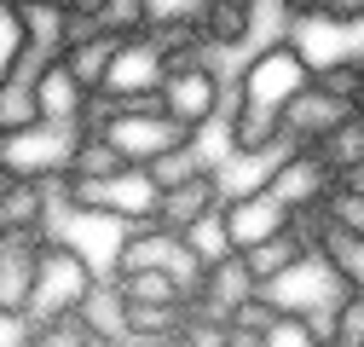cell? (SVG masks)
I'll list each match as a JSON object with an SVG mask.
<instances>
[{
  "instance_id": "obj_1",
  "label": "cell",
  "mask_w": 364,
  "mask_h": 347,
  "mask_svg": "<svg viewBox=\"0 0 364 347\" xmlns=\"http://www.w3.org/2000/svg\"><path fill=\"white\" fill-rule=\"evenodd\" d=\"M301 87H312V64L301 58V47L289 35H272L260 47H249L237 75L225 81V105H220L225 156H237V162L278 156L284 151V110L295 105Z\"/></svg>"
},
{
  "instance_id": "obj_2",
  "label": "cell",
  "mask_w": 364,
  "mask_h": 347,
  "mask_svg": "<svg viewBox=\"0 0 364 347\" xmlns=\"http://www.w3.org/2000/svg\"><path fill=\"white\" fill-rule=\"evenodd\" d=\"M99 260L87 255L81 243L58 237V232H41L35 249V278H29V307L23 319H58V313H81V301L93 295L99 284Z\"/></svg>"
},
{
  "instance_id": "obj_3",
  "label": "cell",
  "mask_w": 364,
  "mask_h": 347,
  "mask_svg": "<svg viewBox=\"0 0 364 347\" xmlns=\"http://www.w3.org/2000/svg\"><path fill=\"white\" fill-rule=\"evenodd\" d=\"M87 122H93V134L110 139V151L122 162H151L173 145H197L203 134H191V127H179L156 99H139V105H93L87 110Z\"/></svg>"
},
{
  "instance_id": "obj_4",
  "label": "cell",
  "mask_w": 364,
  "mask_h": 347,
  "mask_svg": "<svg viewBox=\"0 0 364 347\" xmlns=\"http://www.w3.org/2000/svg\"><path fill=\"white\" fill-rule=\"evenodd\" d=\"M81 134H87V122H53V116L0 127V174L58 186L64 174H70V156H75Z\"/></svg>"
},
{
  "instance_id": "obj_5",
  "label": "cell",
  "mask_w": 364,
  "mask_h": 347,
  "mask_svg": "<svg viewBox=\"0 0 364 347\" xmlns=\"http://www.w3.org/2000/svg\"><path fill=\"white\" fill-rule=\"evenodd\" d=\"M214 58L220 53H179V58H168V75L156 87V105L191 134H208L225 105V75Z\"/></svg>"
},
{
  "instance_id": "obj_6",
  "label": "cell",
  "mask_w": 364,
  "mask_h": 347,
  "mask_svg": "<svg viewBox=\"0 0 364 347\" xmlns=\"http://www.w3.org/2000/svg\"><path fill=\"white\" fill-rule=\"evenodd\" d=\"M58 197L81 214H99V220L133 226V220H156V186L145 180V168H116L99 180H58Z\"/></svg>"
},
{
  "instance_id": "obj_7",
  "label": "cell",
  "mask_w": 364,
  "mask_h": 347,
  "mask_svg": "<svg viewBox=\"0 0 364 347\" xmlns=\"http://www.w3.org/2000/svg\"><path fill=\"white\" fill-rule=\"evenodd\" d=\"M168 47L151 35V29H127L116 41V53H110V70L99 81V93L93 105H139V99H156V87L168 75Z\"/></svg>"
},
{
  "instance_id": "obj_8",
  "label": "cell",
  "mask_w": 364,
  "mask_h": 347,
  "mask_svg": "<svg viewBox=\"0 0 364 347\" xmlns=\"http://www.w3.org/2000/svg\"><path fill=\"white\" fill-rule=\"evenodd\" d=\"M220 226H225V243H232V249H255V243H266V237L289 232V226H295V208H289L278 191H272L266 180H255V186L225 191V203H220Z\"/></svg>"
},
{
  "instance_id": "obj_9",
  "label": "cell",
  "mask_w": 364,
  "mask_h": 347,
  "mask_svg": "<svg viewBox=\"0 0 364 347\" xmlns=\"http://www.w3.org/2000/svg\"><path fill=\"white\" fill-rule=\"evenodd\" d=\"M260 180H266L272 191H278V197L301 214V208H312L318 197L336 186V174H330V162H324V156H318V145H284V151H278V162H266Z\"/></svg>"
},
{
  "instance_id": "obj_10",
  "label": "cell",
  "mask_w": 364,
  "mask_h": 347,
  "mask_svg": "<svg viewBox=\"0 0 364 347\" xmlns=\"http://www.w3.org/2000/svg\"><path fill=\"white\" fill-rule=\"evenodd\" d=\"M255 289H260V284H255V272H249L243 249H225V255L203 260V272H197V284H191V307L232 319V307H243Z\"/></svg>"
},
{
  "instance_id": "obj_11",
  "label": "cell",
  "mask_w": 364,
  "mask_h": 347,
  "mask_svg": "<svg viewBox=\"0 0 364 347\" xmlns=\"http://www.w3.org/2000/svg\"><path fill=\"white\" fill-rule=\"evenodd\" d=\"M225 168L220 162H203L191 180H179L173 191H162L156 197V220L162 226H173V232H186V226H197V220H208V214L225 203Z\"/></svg>"
},
{
  "instance_id": "obj_12",
  "label": "cell",
  "mask_w": 364,
  "mask_h": 347,
  "mask_svg": "<svg viewBox=\"0 0 364 347\" xmlns=\"http://www.w3.org/2000/svg\"><path fill=\"white\" fill-rule=\"evenodd\" d=\"M260 12H266V0H208L203 18H197V35H203V47L208 53H249L260 47Z\"/></svg>"
},
{
  "instance_id": "obj_13",
  "label": "cell",
  "mask_w": 364,
  "mask_h": 347,
  "mask_svg": "<svg viewBox=\"0 0 364 347\" xmlns=\"http://www.w3.org/2000/svg\"><path fill=\"white\" fill-rule=\"evenodd\" d=\"M29 75V99H35V116H53V122H87V110H93V99L81 93V81L64 70V58H41L23 70Z\"/></svg>"
},
{
  "instance_id": "obj_14",
  "label": "cell",
  "mask_w": 364,
  "mask_h": 347,
  "mask_svg": "<svg viewBox=\"0 0 364 347\" xmlns=\"http://www.w3.org/2000/svg\"><path fill=\"white\" fill-rule=\"evenodd\" d=\"M203 6L208 0H133V18H139V29H151L162 47L179 58V53H208L203 35H197Z\"/></svg>"
},
{
  "instance_id": "obj_15",
  "label": "cell",
  "mask_w": 364,
  "mask_h": 347,
  "mask_svg": "<svg viewBox=\"0 0 364 347\" xmlns=\"http://www.w3.org/2000/svg\"><path fill=\"white\" fill-rule=\"evenodd\" d=\"M35 249H41V232H6L0 237V313H12V319H23V307H29Z\"/></svg>"
},
{
  "instance_id": "obj_16",
  "label": "cell",
  "mask_w": 364,
  "mask_h": 347,
  "mask_svg": "<svg viewBox=\"0 0 364 347\" xmlns=\"http://www.w3.org/2000/svg\"><path fill=\"white\" fill-rule=\"evenodd\" d=\"M312 145H318V156L330 162L336 180H364V110L347 105V110H341V116H336Z\"/></svg>"
},
{
  "instance_id": "obj_17",
  "label": "cell",
  "mask_w": 364,
  "mask_h": 347,
  "mask_svg": "<svg viewBox=\"0 0 364 347\" xmlns=\"http://www.w3.org/2000/svg\"><path fill=\"white\" fill-rule=\"evenodd\" d=\"M110 284L127 301H191V278H179L173 267H127L110 272Z\"/></svg>"
},
{
  "instance_id": "obj_18",
  "label": "cell",
  "mask_w": 364,
  "mask_h": 347,
  "mask_svg": "<svg viewBox=\"0 0 364 347\" xmlns=\"http://www.w3.org/2000/svg\"><path fill=\"white\" fill-rule=\"evenodd\" d=\"M312 243H306V232L301 226H289V232H278V237H266V243H255V249H243V260H249V272H255V284L266 289L278 272H289L295 260L306 255Z\"/></svg>"
},
{
  "instance_id": "obj_19",
  "label": "cell",
  "mask_w": 364,
  "mask_h": 347,
  "mask_svg": "<svg viewBox=\"0 0 364 347\" xmlns=\"http://www.w3.org/2000/svg\"><path fill=\"white\" fill-rule=\"evenodd\" d=\"M312 214H318L324 226H336V232L364 237V180H336L324 197L312 203Z\"/></svg>"
},
{
  "instance_id": "obj_20",
  "label": "cell",
  "mask_w": 364,
  "mask_h": 347,
  "mask_svg": "<svg viewBox=\"0 0 364 347\" xmlns=\"http://www.w3.org/2000/svg\"><path fill=\"white\" fill-rule=\"evenodd\" d=\"M18 70H29V23L18 0H0V81H12Z\"/></svg>"
},
{
  "instance_id": "obj_21",
  "label": "cell",
  "mask_w": 364,
  "mask_h": 347,
  "mask_svg": "<svg viewBox=\"0 0 364 347\" xmlns=\"http://www.w3.org/2000/svg\"><path fill=\"white\" fill-rule=\"evenodd\" d=\"M203 162H208V156H203V139H197V145H173V151H162V156H151V162H139V168H145V180L156 186V197H162V191H173L179 180H191Z\"/></svg>"
}]
</instances>
